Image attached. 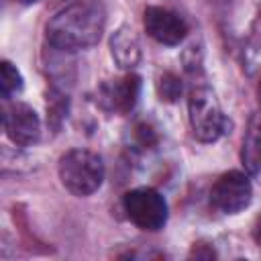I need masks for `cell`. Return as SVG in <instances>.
<instances>
[{
	"label": "cell",
	"instance_id": "6da1fadb",
	"mask_svg": "<svg viewBox=\"0 0 261 261\" xmlns=\"http://www.w3.org/2000/svg\"><path fill=\"white\" fill-rule=\"evenodd\" d=\"M106 10L96 0H80L61 8L47 22V41L51 47L73 53L94 47L104 33Z\"/></svg>",
	"mask_w": 261,
	"mask_h": 261
},
{
	"label": "cell",
	"instance_id": "5bb4252c",
	"mask_svg": "<svg viewBox=\"0 0 261 261\" xmlns=\"http://www.w3.org/2000/svg\"><path fill=\"white\" fill-rule=\"evenodd\" d=\"M253 239L261 245V216L257 218V222H255V228H253Z\"/></svg>",
	"mask_w": 261,
	"mask_h": 261
},
{
	"label": "cell",
	"instance_id": "5b68a950",
	"mask_svg": "<svg viewBox=\"0 0 261 261\" xmlns=\"http://www.w3.org/2000/svg\"><path fill=\"white\" fill-rule=\"evenodd\" d=\"M251 200H253V186L243 171L222 173L210 190L212 206L224 214H237L245 210L251 204Z\"/></svg>",
	"mask_w": 261,
	"mask_h": 261
},
{
	"label": "cell",
	"instance_id": "ba28073f",
	"mask_svg": "<svg viewBox=\"0 0 261 261\" xmlns=\"http://www.w3.org/2000/svg\"><path fill=\"white\" fill-rule=\"evenodd\" d=\"M139 94H141V77L137 73H128L120 80H112V82L102 84L98 98L106 110L126 114L135 108Z\"/></svg>",
	"mask_w": 261,
	"mask_h": 261
},
{
	"label": "cell",
	"instance_id": "30bf717a",
	"mask_svg": "<svg viewBox=\"0 0 261 261\" xmlns=\"http://www.w3.org/2000/svg\"><path fill=\"white\" fill-rule=\"evenodd\" d=\"M0 88H2V98L4 100H8L12 94L22 90V75L10 61L0 63Z\"/></svg>",
	"mask_w": 261,
	"mask_h": 261
},
{
	"label": "cell",
	"instance_id": "4fadbf2b",
	"mask_svg": "<svg viewBox=\"0 0 261 261\" xmlns=\"http://www.w3.org/2000/svg\"><path fill=\"white\" fill-rule=\"evenodd\" d=\"M190 257H196V259H214L216 253H214V249L208 243H194V247L190 251Z\"/></svg>",
	"mask_w": 261,
	"mask_h": 261
},
{
	"label": "cell",
	"instance_id": "8992f818",
	"mask_svg": "<svg viewBox=\"0 0 261 261\" xmlns=\"http://www.w3.org/2000/svg\"><path fill=\"white\" fill-rule=\"evenodd\" d=\"M2 120H4V130H6L8 139L14 145L29 147V145L37 143L39 137H41V120H39V114L35 112V108H31L24 102H12V104H8L4 108Z\"/></svg>",
	"mask_w": 261,
	"mask_h": 261
},
{
	"label": "cell",
	"instance_id": "2e32d148",
	"mask_svg": "<svg viewBox=\"0 0 261 261\" xmlns=\"http://www.w3.org/2000/svg\"><path fill=\"white\" fill-rule=\"evenodd\" d=\"M16 2H20V4H35V2H39V0H16Z\"/></svg>",
	"mask_w": 261,
	"mask_h": 261
},
{
	"label": "cell",
	"instance_id": "9a60e30c",
	"mask_svg": "<svg viewBox=\"0 0 261 261\" xmlns=\"http://www.w3.org/2000/svg\"><path fill=\"white\" fill-rule=\"evenodd\" d=\"M257 100H259V104H261V80H259V86H257Z\"/></svg>",
	"mask_w": 261,
	"mask_h": 261
},
{
	"label": "cell",
	"instance_id": "7c38bea8",
	"mask_svg": "<svg viewBox=\"0 0 261 261\" xmlns=\"http://www.w3.org/2000/svg\"><path fill=\"white\" fill-rule=\"evenodd\" d=\"M135 137H137V141H139L143 147H151V145L157 143V135H155V130H153L147 122L137 124V128H135Z\"/></svg>",
	"mask_w": 261,
	"mask_h": 261
},
{
	"label": "cell",
	"instance_id": "9c48e42d",
	"mask_svg": "<svg viewBox=\"0 0 261 261\" xmlns=\"http://www.w3.org/2000/svg\"><path fill=\"white\" fill-rule=\"evenodd\" d=\"M110 53L120 69H133L141 61V43L130 27H120L112 33Z\"/></svg>",
	"mask_w": 261,
	"mask_h": 261
},
{
	"label": "cell",
	"instance_id": "277c9868",
	"mask_svg": "<svg viewBox=\"0 0 261 261\" xmlns=\"http://www.w3.org/2000/svg\"><path fill=\"white\" fill-rule=\"evenodd\" d=\"M126 216L143 230H159L167 222V202L153 188H135L122 198Z\"/></svg>",
	"mask_w": 261,
	"mask_h": 261
},
{
	"label": "cell",
	"instance_id": "52a82bcc",
	"mask_svg": "<svg viewBox=\"0 0 261 261\" xmlns=\"http://www.w3.org/2000/svg\"><path fill=\"white\" fill-rule=\"evenodd\" d=\"M145 31L161 45H177L188 35V24L175 12L161 6H147L143 16Z\"/></svg>",
	"mask_w": 261,
	"mask_h": 261
},
{
	"label": "cell",
	"instance_id": "8fae6325",
	"mask_svg": "<svg viewBox=\"0 0 261 261\" xmlns=\"http://www.w3.org/2000/svg\"><path fill=\"white\" fill-rule=\"evenodd\" d=\"M157 94L163 102H175L181 96V80L171 71L161 73L157 80Z\"/></svg>",
	"mask_w": 261,
	"mask_h": 261
},
{
	"label": "cell",
	"instance_id": "7a4b0ae2",
	"mask_svg": "<svg viewBox=\"0 0 261 261\" xmlns=\"http://www.w3.org/2000/svg\"><path fill=\"white\" fill-rule=\"evenodd\" d=\"M57 171L63 188L73 196H90L104 181L102 157L88 149H71L61 155Z\"/></svg>",
	"mask_w": 261,
	"mask_h": 261
},
{
	"label": "cell",
	"instance_id": "3957f363",
	"mask_svg": "<svg viewBox=\"0 0 261 261\" xmlns=\"http://www.w3.org/2000/svg\"><path fill=\"white\" fill-rule=\"evenodd\" d=\"M188 112L194 137L202 143H214L222 135L230 133V120L224 116L216 94L208 86H198L190 92Z\"/></svg>",
	"mask_w": 261,
	"mask_h": 261
}]
</instances>
